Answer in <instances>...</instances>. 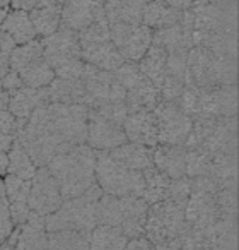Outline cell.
<instances>
[{"mask_svg": "<svg viewBox=\"0 0 239 250\" xmlns=\"http://www.w3.org/2000/svg\"><path fill=\"white\" fill-rule=\"evenodd\" d=\"M4 187H5V197L9 202V211H11V219L14 226H21L28 219L29 206H28V195L31 188V180H24L16 175L5 173L4 175Z\"/></svg>", "mask_w": 239, "mask_h": 250, "instance_id": "2e32d148", "label": "cell"}, {"mask_svg": "<svg viewBox=\"0 0 239 250\" xmlns=\"http://www.w3.org/2000/svg\"><path fill=\"white\" fill-rule=\"evenodd\" d=\"M50 103L48 86L45 87H31V86H21L19 89L9 93V104L7 110L18 118L28 120L29 115L38 106Z\"/></svg>", "mask_w": 239, "mask_h": 250, "instance_id": "ac0fdd59", "label": "cell"}, {"mask_svg": "<svg viewBox=\"0 0 239 250\" xmlns=\"http://www.w3.org/2000/svg\"><path fill=\"white\" fill-rule=\"evenodd\" d=\"M19 76H21L24 86L31 87H45L55 79V72H53L52 65L46 62V59L43 55L36 57L33 62L22 67L19 70Z\"/></svg>", "mask_w": 239, "mask_h": 250, "instance_id": "f1b7e54d", "label": "cell"}, {"mask_svg": "<svg viewBox=\"0 0 239 250\" xmlns=\"http://www.w3.org/2000/svg\"><path fill=\"white\" fill-rule=\"evenodd\" d=\"M186 147L176 144H157L152 147L154 167L169 178L186 175Z\"/></svg>", "mask_w": 239, "mask_h": 250, "instance_id": "d6986e66", "label": "cell"}, {"mask_svg": "<svg viewBox=\"0 0 239 250\" xmlns=\"http://www.w3.org/2000/svg\"><path fill=\"white\" fill-rule=\"evenodd\" d=\"M125 249H147L149 250V249H156V247H154V243L150 242L146 235H139V236H135V238H129Z\"/></svg>", "mask_w": 239, "mask_h": 250, "instance_id": "ee69618b", "label": "cell"}, {"mask_svg": "<svg viewBox=\"0 0 239 250\" xmlns=\"http://www.w3.org/2000/svg\"><path fill=\"white\" fill-rule=\"evenodd\" d=\"M14 139H16L14 136H9V134H5V132H2V130H0V151L7 153V151L11 149Z\"/></svg>", "mask_w": 239, "mask_h": 250, "instance_id": "bcb514c9", "label": "cell"}, {"mask_svg": "<svg viewBox=\"0 0 239 250\" xmlns=\"http://www.w3.org/2000/svg\"><path fill=\"white\" fill-rule=\"evenodd\" d=\"M63 202L60 185L46 167L36 168L35 177L31 178V188L28 195V206L31 211L41 216H48L60 208Z\"/></svg>", "mask_w": 239, "mask_h": 250, "instance_id": "7c38bea8", "label": "cell"}, {"mask_svg": "<svg viewBox=\"0 0 239 250\" xmlns=\"http://www.w3.org/2000/svg\"><path fill=\"white\" fill-rule=\"evenodd\" d=\"M127 139L147 147H156L157 141V118L154 110H135L127 115L123 122Z\"/></svg>", "mask_w": 239, "mask_h": 250, "instance_id": "9a60e30c", "label": "cell"}, {"mask_svg": "<svg viewBox=\"0 0 239 250\" xmlns=\"http://www.w3.org/2000/svg\"><path fill=\"white\" fill-rule=\"evenodd\" d=\"M163 2H166V4L171 5V7L180 9V11L193 7V0H163Z\"/></svg>", "mask_w": 239, "mask_h": 250, "instance_id": "7dc6e473", "label": "cell"}, {"mask_svg": "<svg viewBox=\"0 0 239 250\" xmlns=\"http://www.w3.org/2000/svg\"><path fill=\"white\" fill-rule=\"evenodd\" d=\"M43 57L52 65L55 77H74L82 76L84 60L80 57V43L79 35L74 29L65 26H58L56 31L52 35L43 36Z\"/></svg>", "mask_w": 239, "mask_h": 250, "instance_id": "5b68a950", "label": "cell"}, {"mask_svg": "<svg viewBox=\"0 0 239 250\" xmlns=\"http://www.w3.org/2000/svg\"><path fill=\"white\" fill-rule=\"evenodd\" d=\"M219 212L222 216H238V199L234 188H219L215 194Z\"/></svg>", "mask_w": 239, "mask_h": 250, "instance_id": "f35d334b", "label": "cell"}, {"mask_svg": "<svg viewBox=\"0 0 239 250\" xmlns=\"http://www.w3.org/2000/svg\"><path fill=\"white\" fill-rule=\"evenodd\" d=\"M96 182L101 187V190L113 195H142L144 190V171L132 170L125 167L108 151L96 149Z\"/></svg>", "mask_w": 239, "mask_h": 250, "instance_id": "52a82bcc", "label": "cell"}, {"mask_svg": "<svg viewBox=\"0 0 239 250\" xmlns=\"http://www.w3.org/2000/svg\"><path fill=\"white\" fill-rule=\"evenodd\" d=\"M183 91H184L183 79H178V77H173V76H164V81L159 87L161 100H166V101L178 100Z\"/></svg>", "mask_w": 239, "mask_h": 250, "instance_id": "60d3db41", "label": "cell"}, {"mask_svg": "<svg viewBox=\"0 0 239 250\" xmlns=\"http://www.w3.org/2000/svg\"><path fill=\"white\" fill-rule=\"evenodd\" d=\"M181 16H183V11L171 7L163 0H147L146 5H144L142 24H146L147 28L154 31V29L176 24V22H180Z\"/></svg>", "mask_w": 239, "mask_h": 250, "instance_id": "cb8c5ba5", "label": "cell"}, {"mask_svg": "<svg viewBox=\"0 0 239 250\" xmlns=\"http://www.w3.org/2000/svg\"><path fill=\"white\" fill-rule=\"evenodd\" d=\"M166 59H167V50H164L159 45L150 43V46L144 53V57L137 62L140 70L144 72V76L149 77L157 89L161 87L164 76H166Z\"/></svg>", "mask_w": 239, "mask_h": 250, "instance_id": "4316f807", "label": "cell"}, {"mask_svg": "<svg viewBox=\"0 0 239 250\" xmlns=\"http://www.w3.org/2000/svg\"><path fill=\"white\" fill-rule=\"evenodd\" d=\"M60 14L62 5H46V7H35L29 11V18L36 29V35L48 36L56 31L60 26Z\"/></svg>", "mask_w": 239, "mask_h": 250, "instance_id": "1f68e13d", "label": "cell"}, {"mask_svg": "<svg viewBox=\"0 0 239 250\" xmlns=\"http://www.w3.org/2000/svg\"><path fill=\"white\" fill-rule=\"evenodd\" d=\"M96 223L97 225L120 226L122 225V208L120 197L103 192L96 202Z\"/></svg>", "mask_w": 239, "mask_h": 250, "instance_id": "836d02e7", "label": "cell"}, {"mask_svg": "<svg viewBox=\"0 0 239 250\" xmlns=\"http://www.w3.org/2000/svg\"><path fill=\"white\" fill-rule=\"evenodd\" d=\"M171 178L159 171L156 167H150L144 170V190L140 197L147 202V204H154L157 201H163L166 195V188L169 185Z\"/></svg>", "mask_w": 239, "mask_h": 250, "instance_id": "d6a6232c", "label": "cell"}, {"mask_svg": "<svg viewBox=\"0 0 239 250\" xmlns=\"http://www.w3.org/2000/svg\"><path fill=\"white\" fill-rule=\"evenodd\" d=\"M7 104H9V93L0 84V110H5Z\"/></svg>", "mask_w": 239, "mask_h": 250, "instance_id": "f907efd6", "label": "cell"}, {"mask_svg": "<svg viewBox=\"0 0 239 250\" xmlns=\"http://www.w3.org/2000/svg\"><path fill=\"white\" fill-rule=\"evenodd\" d=\"M89 231H77V229H56L48 231V247L56 250H87L89 249Z\"/></svg>", "mask_w": 239, "mask_h": 250, "instance_id": "4dcf8cb0", "label": "cell"}, {"mask_svg": "<svg viewBox=\"0 0 239 250\" xmlns=\"http://www.w3.org/2000/svg\"><path fill=\"white\" fill-rule=\"evenodd\" d=\"M113 74L127 89L125 103L130 111L154 110L157 106L161 101L159 89L154 86L149 77L144 76L137 62L125 60Z\"/></svg>", "mask_w": 239, "mask_h": 250, "instance_id": "ba28073f", "label": "cell"}, {"mask_svg": "<svg viewBox=\"0 0 239 250\" xmlns=\"http://www.w3.org/2000/svg\"><path fill=\"white\" fill-rule=\"evenodd\" d=\"M184 113L197 117H236L238 111V87L236 84L221 86H184L178 98Z\"/></svg>", "mask_w": 239, "mask_h": 250, "instance_id": "3957f363", "label": "cell"}, {"mask_svg": "<svg viewBox=\"0 0 239 250\" xmlns=\"http://www.w3.org/2000/svg\"><path fill=\"white\" fill-rule=\"evenodd\" d=\"M77 35H79L80 45H89V43H99V42H108V40H111L110 24H108L106 18L86 26L84 29L77 31Z\"/></svg>", "mask_w": 239, "mask_h": 250, "instance_id": "d590c367", "label": "cell"}, {"mask_svg": "<svg viewBox=\"0 0 239 250\" xmlns=\"http://www.w3.org/2000/svg\"><path fill=\"white\" fill-rule=\"evenodd\" d=\"M11 4V0H0V7H7Z\"/></svg>", "mask_w": 239, "mask_h": 250, "instance_id": "f5cc1de1", "label": "cell"}, {"mask_svg": "<svg viewBox=\"0 0 239 250\" xmlns=\"http://www.w3.org/2000/svg\"><path fill=\"white\" fill-rule=\"evenodd\" d=\"M127 141L129 139L123 130V125L114 124V122L97 115L92 108H89L86 144H89L92 149L97 151H110Z\"/></svg>", "mask_w": 239, "mask_h": 250, "instance_id": "4fadbf2b", "label": "cell"}, {"mask_svg": "<svg viewBox=\"0 0 239 250\" xmlns=\"http://www.w3.org/2000/svg\"><path fill=\"white\" fill-rule=\"evenodd\" d=\"M5 14H7V7H0V28H2V22L5 19Z\"/></svg>", "mask_w": 239, "mask_h": 250, "instance_id": "816d5d0a", "label": "cell"}, {"mask_svg": "<svg viewBox=\"0 0 239 250\" xmlns=\"http://www.w3.org/2000/svg\"><path fill=\"white\" fill-rule=\"evenodd\" d=\"M80 79L86 86V104L89 108H96L108 101H125L127 89L110 70L84 62Z\"/></svg>", "mask_w": 239, "mask_h": 250, "instance_id": "30bf717a", "label": "cell"}, {"mask_svg": "<svg viewBox=\"0 0 239 250\" xmlns=\"http://www.w3.org/2000/svg\"><path fill=\"white\" fill-rule=\"evenodd\" d=\"M129 236L120 226L96 225L91 231L89 249L92 250H122L127 247Z\"/></svg>", "mask_w": 239, "mask_h": 250, "instance_id": "83f0119b", "label": "cell"}, {"mask_svg": "<svg viewBox=\"0 0 239 250\" xmlns=\"http://www.w3.org/2000/svg\"><path fill=\"white\" fill-rule=\"evenodd\" d=\"M157 118V141L159 144L184 146L191 130V117L184 113L178 100H161L154 108Z\"/></svg>", "mask_w": 239, "mask_h": 250, "instance_id": "9c48e42d", "label": "cell"}, {"mask_svg": "<svg viewBox=\"0 0 239 250\" xmlns=\"http://www.w3.org/2000/svg\"><path fill=\"white\" fill-rule=\"evenodd\" d=\"M2 31H5L18 45L28 43L31 40H35L36 29L31 22L28 11H21V9H14V11H7L5 19L2 22Z\"/></svg>", "mask_w": 239, "mask_h": 250, "instance_id": "484cf974", "label": "cell"}, {"mask_svg": "<svg viewBox=\"0 0 239 250\" xmlns=\"http://www.w3.org/2000/svg\"><path fill=\"white\" fill-rule=\"evenodd\" d=\"M80 57L84 62L92 63L103 70L114 72L118 67L125 62L120 50L114 46L111 40L99 43H89V45H80Z\"/></svg>", "mask_w": 239, "mask_h": 250, "instance_id": "ffe728a7", "label": "cell"}, {"mask_svg": "<svg viewBox=\"0 0 239 250\" xmlns=\"http://www.w3.org/2000/svg\"><path fill=\"white\" fill-rule=\"evenodd\" d=\"M48 247V231L45 228V216L29 211L28 219L19 226V236L16 249H46Z\"/></svg>", "mask_w": 239, "mask_h": 250, "instance_id": "44dd1931", "label": "cell"}, {"mask_svg": "<svg viewBox=\"0 0 239 250\" xmlns=\"http://www.w3.org/2000/svg\"><path fill=\"white\" fill-rule=\"evenodd\" d=\"M11 5L14 9H21V11H31V9L36 7L35 0H11Z\"/></svg>", "mask_w": 239, "mask_h": 250, "instance_id": "f6af8a7d", "label": "cell"}, {"mask_svg": "<svg viewBox=\"0 0 239 250\" xmlns=\"http://www.w3.org/2000/svg\"><path fill=\"white\" fill-rule=\"evenodd\" d=\"M12 229H14V225L11 219L7 197H5V192H0V245H4Z\"/></svg>", "mask_w": 239, "mask_h": 250, "instance_id": "b9f144b4", "label": "cell"}, {"mask_svg": "<svg viewBox=\"0 0 239 250\" xmlns=\"http://www.w3.org/2000/svg\"><path fill=\"white\" fill-rule=\"evenodd\" d=\"M103 190L97 182L84 194L77 197L63 199L60 208L52 214L45 216L46 231L56 229H77V231H92L96 223V202Z\"/></svg>", "mask_w": 239, "mask_h": 250, "instance_id": "277c9868", "label": "cell"}, {"mask_svg": "<svg viewBox=\"0 0 239 250\" xmlns=\"http://www.w3.org/2000/svg\"><path fill=\"white\" fill-rule=\"evenodd\" d=\"M110 38L125 60L139 62L152 43V29L146 24L114 22L110 24Z\"/></svg>", "mask_w": 239, "mask_h": 250, "instance_id": "8fae6325", "label": "cell"}, {"mask_svg": "<svg viewBox=\"0 0 239 250\" xmlns=\"http://www.w3.org/2000/svg\"><path fill=\"white\" fill-rule=\"evenodd\" d=\"M188 195H190V177L184 175V177L180 178H171L164 199H169V201L176 202V204L184 208L188 201Z\"/></svg>", "mask_w": 239, "mask_h": 250, "instance_id": "8d00e7d4", "label": "cell"}, {"mask_svg": "<svg viewBox=\"0 0 239 250\" xmlns=\"http://www.w3.org/2000/svg\"><path fill=\"white\" fill-rule=\"evenodd\" d=\"M120 208H122V225H120V228L123 229V233L129 238L144 235L149 204L140 195L129 194L120 195Z\"/></svg>", "mask_w": 239, "mask_h": 250, "instance_id": "e0dca14e", "label": "cell"}, {"mask_svg": "<svg viewBox=\"0 0 239 250\" xmlns=\"http://www.w3.org/2000/svg\"><path fill=\"white\" fill-rule=\"evenodd\" d=\"M7 165H9V156L7 153L0 151V177H4L7 173Z\"/></svg>", "mask_w": 239, "mask_h": 250, "instance_id": "c3c4849f", "label": "cell"}, {"mask_svg": "<svg viewBox=\"0 0 239 250\" xmlns=\"http://www.w3.org/2000/svg\"><path fill=\"white\" fill-rule=\"evenodd\" d=\"M0 84H2V87H4L7 93H11V91H16L21 86H24V84H22L21 76H19V72L14 69H9V72L0 79Z\"/></svg>", "mask_w": 239, "mask_h": 250, "instance_id": "7bdbcfd3", "label": "cell"}, {"mask_svg": "<svg viewBox=\"0 0 239 250\" xmlns=\"http://www.w3.org/2000/svg\"><path fill=\"white\" fill-rule=\"evenodd\" d=\"M18 43L11 38L5 31L0 29V79L11 69V53Z\"/></svg>", "mask_w": 239, "mask_h": 250, "instance_id": "ab89813d", "label": "cell"}, {"mask_svg": "<svg viewBox=\"0 0 239 250\" xmlns=\"http://www.w3.org/2000/svg\"><path fill=\"white\" fill-rule=\"evenodd\" d=\"M36 7H46V5H63L67 0H35Z\"/></svg>", "mask_w": 239, "mask_h": 250, "instance_id": "681fc988", "label": "cell"}, {"mask_svg": "<svg viewBox=\"0 0 239 250\" xmlns=\"http://www.w3.org/2000/svg\"><path fill=\"white\" fill-rule=\"evenodd\" d=\"M96 151L82 143L72 149L60 153L46 165L60 185L63 199L77 197L96 184Z\"/></svg>", "mask_w": 239, "mask_h": 250, "instance_id": "6da1fadb", "label": "cell"}, {"mask_svg": "<svg viewBox=\"0 0 239 250\" xmlns=\"http://www.w3.org/2000/svg\"><path fill=\"white\" fill-rule=\"evenodd\" d=\"M146 2L147 0H104V14L108 24L114 22L140 24Z\"/></svg>", "mask_w": 239, "mask_h": 250, "instance_id": "603a6c76", "label": "cell"}, {"mask_svg": "<svg viewBox=\"0 0 239 250\" xmlns=\"http://www.w3.org/2000/svg\"><path fill=\"white\" fill-rule=\"evenodd\" d=\"M50 101L55 103H82L86 104V86L80 77L65 79V77H55L48 84Z\"/></svg>", "mask_w": 239, "mask_h": 250, "instance_id": "d4e9b609", "label": "cell"}, {"mask_svg": "<svg viewBox=\"0 0 239 250\" xmlns=\"http://www.w3.org/2000/svg\"><path fill=\"white\" fill-rule=\"evenodd\" d=\"M104 18V0H67L62 5L60 26L80 31Z\"/></svg>", "mask_w": 239, "mask_h": 250, "instance_id": "5bb4252c", "label": "cell"}, {"mask_svg": "<svg viewBox=\"0 0 239 250\" xmlns=\"http://www.w3.org/2000/svg\"><path fill=\"white\" fill-rule=\"evenodd\" d=\"M9 156V165H7V173L16 175L19 178L24 180H31L36 173V165L31 160V156L28 154V151L22 147V144L18 139H14L11 149L7 151Z\"/></svg>", "mask_w": 239, "mask_h": 250, "instance_id": "f546056e", "label": "cell"}, {"mask_svg": "<svg viewBox=\"0 0 239 250\" xmlns=\"http://www.w3.org/2000/svg\"><path fill=\"white\" fill-rule=\"evenodd\" d=\"M39 55H43L41 40L35 38L28 43H22V45H16L11 53V69L19 72L22 67L28 65L29 62H33V60Z\"/></svg>", "mask_w": 239, "mask_h": 250, "instance_id": "e575fe53", "label": "cell"}, {"mask_svg": "<svg viewBox=\"0 0 239 250\" xmlns=\"http://www.w3.org/2000/svg\"><path fill=\"white\" fill-rule=\"evenodd\" d=\"M188 228L184 219V208L169 199L149 204L144 235L156 249H166L167 242L183 235Z\"/></svg>", "mask_w": 239, "mask_h": 250, "instance_id": "8992f818", "label": "cell"}, {"mask_svg": "<svg viewBox=\"0 0 239 250\" xmlns=\"http://www.w3.org/2000/svg\"><path fill=\"white\" fill-rule=\"evenodd\" d=\"M92 110L96 111L97 115H101V117L108 118V120L114 122V124H120V125H123L127 115L130 113L125 101H108V103L99 104V106L92 108Z\"/></svg>", "mask_w": 239, "mask_h": 250, "instance_id": "74e56055", "label": "cell"}, {"mask_svg": "<svg viewBox=\"0 0 239 250\" xmlns=\"http://www.w3.org/2000/svg\"><path fill=\"white\" fill-rule=\"evenodd\" d=\"M108 153L111 154V158H114L116 161H120L125 167L132 168V170H147V168L154 167L152 161V147H147L144 144H137L132 141L120 144V146L113 147Z\"/></svg>", "mask_w": 239, "mask_h": 250, "instance_id": "7402d4cb", "label": "cell"}, {"mask_svg": "<svg viewBox=\"0 0 239 250\" xmlns=\"http://www.w3.org/2000/svg\"><path fill=\"white\" fill-rule=\"evenodd\" d=\"M236 59L214 53L203 45H193L188 50L184 86H221L236 84Z\"/></svg>", "mask_w": 239, "mask_h": 250, "instance_id": "7a4b0ae2", "label": "cell"}]
</instances>
